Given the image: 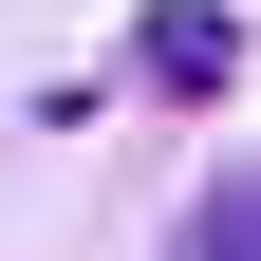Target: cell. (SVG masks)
<instances>
[{
	"label": "cell",
	"instance_id": "2",
	"mask_svg": "<svg viewBox=\"0 0 261 261\" xmlns=\"http://www.w3.org/2000/svg\"><path fill=\"white\" fill-rule=\"evenodd\" d=\"M187 261H261V168H224L205 205H187Z\"/></svg>",
	"mask_w": 261,
	"mask_h": 261
},
{
	"label": "cell",
	"instance_id": "1",
	"mask_svg": "<svg viewBox=\"0 0 261 261\" xmlns=\"http://www.w3.org/2000/svg\"><path fill=\"white\" fill-rule=\"evenodd\" d=\"M243 75V19H224V0H149V19H130V93H224Z\"/></svg>",
	"mask_w": 261,
	"mask_h": 261
}]
</instances>
